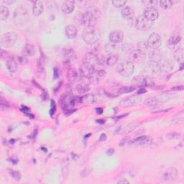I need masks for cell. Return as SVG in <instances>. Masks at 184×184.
<instances>
[{"label": "cell", "instance_id": "6da1fadb", "mask_svg": "<svg viewBox=\"0 0 184 184\" xmlns=\"http://www.w3.org/2000/svg\"><path fill=\"white\" fill-rule=\"evenodd\" d=\"M100 30L95 26L86 27L82 33V38L88 45H94L100 38Z\"/></svg>", "mask_w": 184, "mask_h": 184}, {"label": "cell", "instance_id": "7a4b0ae2", "mask_svg": "<svg viewBox=\"0 0 184 184\" xmlns=\"http://www.w3.org/2000/svg\"><path fill=\"white\" fill-rule=\"evenodd\" d=\"M129 24H130L132 26L136 27L139 30L146 31L150 29L153 25V22H151L148 19L145 18L143 16L135 17L131 20L128 21Z\"/></svg>", "mask_w": 184, "mask_h": 184}, {"label": "cell", "instance_id": "3957f363", "mask_svg": "<svg viewBox=\"0 0 184 184\" xmlns=\"http://www.w3.org/2000/svg\"><path fill=\"white\" fill-rule=\"evenodd\" d=\"M116 71L122 76L129 77L133 75L135 71V65L130 61H124L117 64Z\"/></svg>", "mask_w": 184, "mask_h": 184}, {"label": "cell", "instance_id": "277c9868", "mask_svg": "<svg viewBox=\"0 0 184 184\" xmlns=\"http://www.w3.org/2000/svg\"><path fill=\"white\" fill-rule=\"evenodd\" d=\"M13 19L14 23L18 25L25 24L29 19V13L27 9L22 7L17 8L14 12Z\"/></svg>", "mask_w": 184, "mask_h": 184}, {"label": "cell", "instance_id": "5b68a950", "mask_svg": "<svg viewBox=\"0 0 184 184\" xmlns=\"http://www.w3.org/2000/svg\"><path fill=\"white\" fill-rule=\"evenodd\" d=\"M17 40V35L15 32H8L2 35L0 39V43L4 48H11L16 43Z\"/></svg>", "mask_w": 184, "mask_h": 184}, {"label": "cell", "instance_id": "8992f818", "mask_svg": "<svg viewBox=\"0 0 184 184\" xmlns=\"http://www.w3.org/2000/svg\"><path fill=\"white\" fill-rule=\"evenodd\" d=\"M97 15H96L94 12L87 11L82 15L81 22L86 27L95 26L96 20H97Z\"/></svg>", "mask_w": 184, "mask_h": 184}, {"label": "cell", "instance_id": "52a82bcc", "mask_svg": "<svg viewBox=\"0 0 184 184\" xmlns=\"http://www.w3.org/2000/svg\"><path fill=\"white\" fill-rule=\"evenodd\" d=\"M147 45H148V48H150L153 50H156L159 48V47L162 44V39L160 35L157 33H152L150 36L148 37V41L146 42Z\"/></svg>", "mask_w": 184, "mask_h": 184}, {"label": "cell", "instance_id": "ba28073f", "mask_svg": "<svg viewBox=\"0 0 184 184\" xmlns=\"http://www.w3.org/2000/svg\"><path fill=\"white\" fill-rule=\"evenodd\" d=\"M94 71H95V66L84 60L83 63L80 66L81 76L86 78H90Z\"/></svg>", "mask_w": 184, "mask_h": 184}, {"label": "cell", "instance_id": "9c48e42d", "mask_svg": "<svg viewBox=\"0 0 184 184\" xmlns=\"http://www.w3.org/2000/svg\"><path fill=\"white\" fill-rule=\"evenodd\" d=\"M129 61L133 63H142L145 61V53L142 52L140 50H134L130 53Z\"/></svg>", "mask_w": 184, "mask_h": 184}, {"label": "cell", "instance_id": "30bf717a", "mask_svg": "<svg viewBox=\"0 0 184 184\" xmlns=\"http://www.w3.org/2000/svg\"><path fill=\"white\" fill-rule=\"evenodd\" d=\"M159 13L157 9L153 7H148L143 12V17L148 20L154 22L158 18Z\"/></svg>", "mask_w": 184, "mask_h": 184}, {"label": "cell", "instance_id": "8fae6325", "mask_svg": "<svg viewBox=\"0 0 184 184\" xmlns=\"http://www.w3.org/2000/svg\"><path fill=\"white\" fill-rule=\"evenodd\" d=\"M178 170L175 168L170 167L168 168L162 176V179L165 181H172L177 178Z\"/></svg>", "mask_w": 184, "mask_h": 184}, {"label": "cell", "instance_id": "7c38bea8", "mask_svg": "<svg viewBox=\"0 0 184 184\" xmlns=\"http://www.w3.org/2000/svg\"><path fill=\"white\" fill-rule=\"evenodd\" d=\"M109 38L111 43L114 44L119 43L123 41L124 33L122 30H114L109 34Z\"/></svg>", "mask_w": 184, "mask_h": 184}, {"label": "cell", "instance_id": "4fadbf2b", "mask_svg": "<svg viewBox=\"0 0 184 184\" xmlns=\"http://www.w3.org/2000/svg\"><path fill=\"white\" fill-rule=\"evenodd\" d=\"M146 69L149 73H153V75H158L161 72V70H162L160 65L156 63L155 61L149 62L148 66L146 67Z\"/></svg>", "mask_w": 184, "mask_h": 184}, {"label": "cell", "instance_id": "5bb4252c", "mask_svg": "<svg viewBox=\"0 0 184 184\" xmlns=\"http://www.w3.org/2000/svg\"><path fill=\"white\" fill-rule=\"evenodd\" d=\"M44 11V6L43 3L42 1H35L34 2L33 7V14L34 16L38 17L41 14H43Z\"/></svg>", "mask_w": 184, "mask_h": 184}, {"label": "cell", "instance_id": "9a60e30c", "mask_svg": "<svg viewBox=\"0 0 184 184\" xmlns=\"http://www.w3.org/2000/svg\"><path fill=\"white\" fill-rule=\"evenodd\" d=\"M75 8V2L73 1H65L62 4L61 9L65 14H71Z\"/></svg>", "mask_w": 184, "mask_h": 184}, {"label": "cell", "instance_id": "2e32d148", "mask_svg": "<svg viewBox=\"0 0 184 184\" xmlns=\"http://www.w3.org/2000/svg\"><path fill=\"white\" fill-rule=\"evenodd\" d=\"M121 14L124 19H127L128 21L131 20L132 19H133L135 17V13H134L133 9L130 7L128 6L125 7L122 9Z\"/></svg>", "mask_w": 184, "mask_h": 184}, {"label": "cell", "instance_id": "e0dca14e", "mask_svg": "<svg viewBox=\"0 0 184 184\" xmlns=\"http://www.w3.org/2000/svg\"><path fill=\"white\" fill-rule=\"evenodd\" d=\"M6 66L9 72L11 73H14L18 69V65L17 62L14 58H9L6 61Z\"/></svg>", "mask_w": 184, "mask_h": 184}, {"label": "cell", "instance_id": "ac0fdd59", "mask_svg": "<svg viewBox=\"0 0 184 184\" xmlns=\"http://www.w3.org/2000/svg\"><path fill=\"white\" fill-rule=\"evenodd\" d=\"M141 100L140 97H138V96H132V97H128L127 99H123L122 101H120V105L122 106H131L133 104H135L136 103L139 102Z\"/></svg>", "mask_w": 184, "mask_h": 184}, {"label": "cell", "instance_id": "d6986e66", "mask_svg": "<svg viewBox=\"0 0 184 184\" xmlns=\"http://www.w3.org/2000/svg\"><path fill=\"white\" fill-rule=\"evenodd\" d=\"M65 33L66 35L68 37V38H74L77 35L78 33V30H77L76 27L73 25H68L65 28Z\"/></svg>", "mask_w": 184, "mask_h": 184}, {"label": "cell", "instance_id": "ffe728a7", "mask_svg": "<svg viewBox=\"0 0 184 184\" xmlns=\"http://www.w3.org/2000/svg\"><path fill=\"white\" fill-rule=\"evenodd\" d=\"M174 58L178 63L183 65V59H184V50L183 48H178L173 53Z\"/></svg>", "mask_w": 184, "mask_h": 184}, {"label": "cell", "instance_id": "44dd1931", "mask_svg": "<svg viewBox=\"0 0 184 184\" xmlns=\"http://www.w3.org/2000/svg\"><path fill=\"white\" fill-rule=\"evenodd\" d=\"M36 50L35 48L33 45L31 44H27L24 46V48L22 49V53H23L24 56H34L35 54Z\"/></svg>", "mask_w": 184, "mask_h": 184}, {"label": "cell", "instance_id": "7402d4cb", "mask_svg": "<svg viewBox=\"0 0 184 184\" xmlns=\"http://www.w3.org/2000/svg\"><path fill=\"white\" fill-rule=\"evenodd\" d=\"M106 71L104 70H99V71H95L93 73V74L91 76L90 78L93 79L94 81H96L98 82L101 80V78H104V76H106Z\"/></svg>", "mask_w": 184, "mask_h": 184}, {"label": "cell", "instance_id": "603a6c76", "mask_svg": "<svg viewBox=\"0 0 184 184\" xmlns=\"http://www.w3.org/2000/svg\"><path fill=\"white\" fill-rule=\"evenodd\" d=\"M81 101L82 103L94 104L96 101V96L93 94H86L83 97H81Z\"/></svg>", "mask_w": 184, "mask_h": 184}, {"label": "cell", "instance_id": "cb8c5ba5", "mask_svg": "<svg viewBox=\"0 0 184 184\" xmlns=\"http://www.w3.org/2000/svg\"><path fill=\"white\" fill-rule=\"evenodd\" d=\"M118 61V56L116 54H111L106 58V63L107 66H112L117 63Z\"/></svg>", "mask_w": 184, "mask_h": 184}, {"label": "cell", "instance_id": "d4e9b609", "mask_svg": "<svg viewBox=\"0 0 184 184\" xmlns=\"http://www.w3.org/2000/svg\"><path fill=\"white\" fill-rule=\"evenodd\" d=\"M133 143L140 145H146V144H150L151 143V140L146 136H141L139 137L138 138H136L135 140L133 141Z\"/></svg>", "mask_w": 184, "mask_h": 184}, {"label": "cell", "instance_id": "484cf974", "mask_svg": "<svg viewBox=\"0 0 184 184\" xmlns=\"http://www.w3.org/2000/svg\"><path fill=\"white\" fill-rule=\"evenodd\" d=\"M181 41V37L178 34L173 35L170 37L168 41V44L170 46H174L177 45Z\"/></svg>", "mask_w": 184, "mask_h": 184}, {"label": "cell", "instance_id": "4316f807", "mask_svg": "<svg viewBox=\"0 0 184 184\" xmlns=\"http://www.w3.org/2000/svg\"><path fill=\"white\" fill-rule=\"evenodd\" d=\"M9 15V11L8 8L5 6L0 7V19L1 20H6Z\"/></svg>", "mask_w": 184, "mask_h": 184}, {"label": "cell", "instance_id": "83f0119b", "mask_svg": "<svg viewBox=\"0 0 184 184\" xmlns=\"http://www.w3.org/2000/svg\"><path fill=\"white\" fill-rule=\"evenodd\" d=\"M76 89L80 93H86L90 90V86L86 83H80L77 84Z\"/></svg>", "mask_w": 184, "mask_h": 184}, {"label": "cell", "instance_id": "f1b7e54d", "mask_svg": "<svg viewBox=\"0 0 184 184\" xmlns=\"http://www.w3.org/2000/svg\"><path fill=\"white\" fill-rule=\"evenodd\" d=\"M173 2L170 1V0H161L160 1V5L162 8L165 9H170L172 7Z\"/></svg>", "mask_w": 184, "mask_h": 184}, {"label": "cell", "instance_id": "f546056e", "mask_svg": "<svg viewBox=\"0 0 184 184\" xmlns=\"http://www.w3.org/2000/svg\"><path fill=\"white\" fill-rule=\"evenodd\" d=\"M113 5L117 8H123L125 7V4L127 3V1L125 0H113L111 2Z\"/></svg>", "mask_w": 184, "mask_h": 184}, {"label": "cell", "instance_id": "4dcf8cb0", "mask_svg": "<svg viewBox=\"0 0 184 184\" xmlns=\"http://www.w3.org/2000/svg\"><path fill=\"white\" fill-rule=\"evenodd\" d=\"M158 104V100L155 97H150L147 99L145 101V104L148 106H155Z\"/></svg>", "mask_w": 184, "mask_h": 184}, {"label": "cell", "instance_id": "1f68e13d", "mask_svg": "<svg viewBox=\"0 0 184 184\" xmlns=\"http://www.w3.org/2000/svg\"><path fill=\"white\" fill-rule=\"evenodd\" d=\"M135 90V87L134 86H123L119 89V92L121 94H126L130 93Z\"/></svg>", "mask_w": 184, "mask_h": 184}, {"label": "cell", "instance_id": "d6a6232c", "mask_svg": "<svg viewBox=\"0 0 184 184\" xmlns=\"http://www.w3.org/2000/svg\"><path fill=\"white\" fill-rule=\"evenodd\" d=\"M9 174H10V176L15 181H19L21 179L22 176H21V174H20V173L19 172V171L11 170H9Z\"/></svg>", "mask_w": 184, "mask_h": 184}, {"label": "cell", "instance_id": "836d02e7", "mask_svg": "<svg viewBox=\"0 0 184 184\" xmlns=\"http://www.w3.org/2000/svg\"><path fill=\"white\" fill-rule=\"evenodd\" d=\"M38 74L40 78L44 79L45 77H46V71H45L44 67L41 65L38 64Z\"/></svg>", "mask_w": 184, "mask_h": 184}, {"label": "cell", "instance_id": "e575fe53", "mask_svg": "<svg viewBox=\"0 0 184 184\" xmlns=\"http://www.w3.org/2000/svg\"><path fill=\"white\" fill-rule=\"evenodd\" d=\"M148 48V45H147V43H145V42H140V43L138 44V50H140L142 52H143L144 53H146Z\"/></svg>", "mask_w": 184, "mask_h": 184}, {"label": "cell", "instance_id": "d590c367", "mask_svg": "<svg viewBox=\"0 0 184 184\" xmlns=\"http://www.w3.org/2000/svg\"><path fill=\"white\" fill-rule=\"evenodd\" d=\"M53 72H54V78H58L60 74H61V71H60V69L58 68H57V67H55L54 68V70H53Z\"/></svg>", "mask_w": 184, "mask_h": 184}, {"label": "cell", "instance_id": "8d00e7d4", "mask_svg": "<svg viewBox=\"0 0 184 184\" xmlns=\"http://www.w3.org/2000/svg\"><path fill=\"white\" fill-rule=\"evenodd\" d=\"M114 150L113 148H110V149H108V150L106 152V155H109V156H111V155H112L113 154H114Z\"/></svg>", "mask_w": 184, "mask_h": 184}, {"label": "cell", "instance_id": "74e56055", "mask_svg": "<svg viewBox=\"0 0 184 184\" xmlns=\"http://www.w3.org/2000/svg\"><path fill=\"white\" fill-rule=\"evenodd\" d=\"M18 59H19V63H22V64H25L26 63L25 62H24V61L27 62V60L25 58H24V57H18Z\"/></svg>", "mask_w": 184, "mask_h": 184}, {"label": "cell", "instance_id": "f35d334b", "mask_svg": "<svg viewBox=\"0 0 184 184\" xmlns=\"http://www.w3.org/2000/svg\"><path fill=\"white\" fill-rule=\"evenodd\" d=\"M51 102L53 103V104H52V105H51V106H52V107H51V111L53 110V112H52L51 114H53L54 112H55V111H56V104H55V101H52Z\"/></svg>", "mask_w": 184, "mask_h": 184}, {"label": "cell", "instance_id": "ab89813d", "mask_svg": "<svg viewBox=\"0 0 184 184\" xmlns=\"http://www.w3.org/2000/svg\"><path fill=\"white\" fill-rule=\"evenodd\" d=\"M106 140V135L105 134H101L100 136V138H99V140L100 141H105Z\"/></svg>", "mask_w": 184, "mask_h": 184}, {"label": "cell", "instance_id": "60d3db41", "mask_svg": "<svg viewBox=\"0 0 184 184\" xmlns=\"http://www.w3.org/2000/svg\"><path fill=\"white\" fill-rule=\"evenodd\" d=\"M117 183H121V184H127V183H129V182L125 179H122V180H120L119 181H118Z\"/></svg>", "mask_w": 184, "mask_h": 184}, {"label": "cell", "instance_id": "b9f144b4", "mask_svg": "<svg viewBox=\"0 0 184 184\" xmlns=\"http://www.w3.org/2000/svg\"><path fill=\"white\" fill-rule=\"evenodd\" d=\"M145 92H146L145 89L143 88V89H140V90L138 91V94H143V93H145Z\"/></svg>", "mask_w": 184, "mask_h": 184}, {"label": "cell", "instance_id": "7bdbcfd3", "mask_svg": "<svg viewBox=\"0 0 184 184\" xmlns=\"http://www.w3.org/2000/svg\"><path fill=\"white\" fill-rule=\"evenodd\" d=\"M4 2L6 4H13L15 2V1H14H14H8V0H6V1H4Z\"/></svg>", "mask_w": 184, "mask_h": 184}, {"label": "cell", "instance_id": "ee69618b", "mask_svg": "<svg viewBox=\"0 0 184 184\" xmlns=\"http://www.w3.org/2000/svg\"><path fill=\"white\" fill-rule=\"evenodd\" d=\"M96 112H97V113H99V114H101V113L103 112L102 109H101V108H97V109H96Z\"/></svg>", "mask_w": 184, "mask_h": 184}]
</instances>
